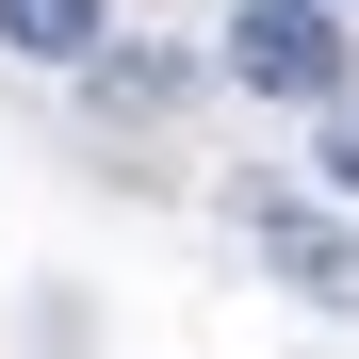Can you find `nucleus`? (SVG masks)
I'll return each instance as SVG.
<instances>
[{
    "instance_id": "obj_2",
    "label": "nucleus",
    "mask_w": 359,
    "mask_h": 359,
    "mask_svg": "<svg viewBox=\"0 0 359 359\" xmlns=\"http://www.w3.org/2000/svg\"><path fill=\"white\" fill-rule=\"evenodd\" d=\"M262 262H278V294H311V311H359V229H343V212L262 196Z\"/></svg>"
},
{
    "instance_id": "obj_4",
    "label": "nucleus",
    "mask_w": 359,
    "mask_h": 359,
    "mask_svg": "<svg viewBox=\"0 0 359 359\" xmlns=\"http://www.w3.org/2000/svg\"><path fill=\"white\" fill-rule=\"evenodd\" d=\"M82 98H98V114H180V98H196V66H180V49H98Z\"/></svg>"
},
{
    "instance_id": "obj_5",
    "label": "nucleus",
    "mask_w": 359,
    "mask_h": 359,
    "mask_svg": "<svg viewBox=\"0 0 359 359\" xmlns=\"http://www.w3.org/2000/svg\"><path fill=\"white\" fill-rule=\"evenodd\" d=\"M311 163H327V196H359V98H327V147Z\"/></svg>"
},
{
    "instance_id": "obj_1",
    "label": "nucleus",
    "mask_w": 359,
    "mask_h": 359,
    "mask_svg": "<svg viewBox=\"0 0 359 359\" xmlns=\"http://www.w3.org/2000/svg\"><path fill=\"white\" fill-rule=\"evenodd\" d=\"M245 98H294V114H327L359 98V33H343V0H229V49H212Z\"/></svg>"
},
{
    "instance_id": "obj_3",
    "label": "nucleus",
    "mask_w": 359,
    "mask_h": 359,
    "mask_svg": "<svg viewBox=\"0 0 359 359\" xmlns=\"http://www.w3.org/2000/svg\"><path fill=\"white\" fill-rule=\"evenodd\" d=\"M0 49L49 66V82H82L98 49H114V0H0Z\"/></svg>"
}]
</instances>
